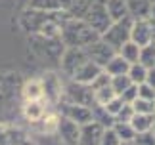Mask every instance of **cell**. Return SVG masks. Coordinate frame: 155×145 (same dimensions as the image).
<instances>
[{"label":"cell","mask_w":155,"mask_h":145,"mask_svg":"<svg viewBox=\"0 0 155 145\" xmlns=\"http://www.w3.org/2000/svg\"><path fill=\"white\" fill-rule=\"evenodd\" d=\"M69 14L65 10H38L31 8L21 11L19 15V27L29 34H48V36H59L61 25L69 19Z\"/></svg>","instance_id":"cell-1"},{"label":"cell","mask_w":155,"mask_h":145,"mask_svg":"<svg viewBox=\"0 0 155 145\" xmlns=\"http://www.w3.org/2000/svg\"><path fill=\"white\" fill-rule=\"evenodd\" d=\"M59 38L67 48H86L94 40L100 38V34L82 19V17H69L61 25Z\"/></svg>","instance_id":"cell-2"},{"label":"cell","mask_w":155,"mask_h":145,"mask_svg":"<svg viewBox=\"0 0 155 145\" xmlns=\"http://www.w3.org/2000/svg\"><path fill=\"white\" fill-rule=\"evenodd\" d=\"M29 46L37 57L52 63H59L65 48H67L59 36H48V34H29Z\"/></svg>","instance_id":"cell-3"},{"label":"cell","mask_w":155,"mask_h":145,"mask_svg":"<svg viewBox=\"0 0 155 145\" xmlns=\"http://www.w3.org/2000/svg\"><path fill=\"white\" fill-rule=\"evenodd\" d=\"M61 99L69 101V103H79V105H86L92 107L94 101V90L90 84L79 82V80H71L67 84H63V92H61Z\"/></svg>","instance_id":"cell-4"},{"label":"cell","mask_w":155,"mask_h":145,"mask_svg":"<svg viewBox=\"0 0 155 145\" xmlns=\"http://www.w3.org/2000/svg\"><path fill=\"white\" fill-rule=\"evenodd\" d=\"M130 27H132V17H124V19H119V21H113L109 29L102 34V38L109 44L115 52H119L124 42L130 40Z\"/></svg>","instance_id":"cell-5"},{"label":"cell","mask_w":155,"mask_h":145,"mask_svg":"<svg viewBox=\"0 0 155 145\" xmlns=\"http://www.w3.org/2000/svg\"><path fill=\"white\" fill-rule=\"evenodd\" d=\"M82 19H84L100 36H102V34L107 31V29H109V25L113 23L109 11H107L105 0H96V2L92 4V8L86 11V15L82 17Z\"/></svg>","instance_id":"cell-6"},{"label":"cell","mask_w":155,"mask_h":145,"mask_svg":"<svg viewBox=\"0 0 155 145\" xmlns=\"http://www.w3.org/2000/svg\"><path fill=\"white\" fill-rule=\"evenodd\" d=\"M86 61H88V56H86L84 48H65L63 56L59 59V65H61V71L65 75L73 78L75 72L79 71Z\"/></svg>","instance_id":"cell-7"},{"label":"cell","mask_w":155,"mask_h":145,"mask_svg":"<svg viewBox=\"0 0 155 145\" xmlns=\"http://www.w3.org/2000/svg\"><path fill=\"white\" fill-rule=\"evenodd\" d=\"M58 111L61 117H67L71 120H75L77 124H86L92 120V107H86V105H79V103H69V101H63L59 99L58 101Z\"/></svg>","instance_id":"cell-8"},{"label":"cell","mask_w":155,"mask_h":145,"mask_svg":"<svg viewBox=\"0 0 155 145\" xmlns=\"http://www.w3.org/2000/svg\"><path fill=\"white\" fill-rule=\"evenodd\" d=\"M56 134L59 136L63 145H79L81 137V124H77L75 120L59 114L56 120Z\"/></svg>","instance_id":"cell-9"},{"label":"cell","mask_w":155,"mask_h":145,"mask_svg":"<svg viewBox=\"0 0 155 145\" xmlns=\"http://www.w3.org/2000/svg\"><path fill=\"white\" fill-rule=\"evenodd\" d=\"M40 86H42V98L48 101V103L56 105L59 99H61V92H63V84L59 80V76L56 72H44V76L40 78Z\"/></svg>","instance_id":"cell-10"},{"label":"cell","mask_w":155,"mask_h":145,"mask_svg":"<svg viewBox=\"0 0 155 145\" xmlns=\"http://www.w3.org/2000/svg\"><path fill=\"white\" fill-rule=\"evenodd\" d=\"M84 52H86L88 59H90V61H94V63H98L100 67H105V63L117 53V52L102 38V36H100L98 40H94L92 44H88V46L84 48Z\"/></svg>","instance_id":"cell-11"},{"label":"cell","mask_w":155,"mask_h":145,"mask_svg":"<svg viewBox=\"0 0 155 145\" xmlns=\"http://www.w3.org/2000/svg\"><path fill=\"white\" fill-rule=\"evenodd\" d=\"M130 40L136 42L140 48L153 42L151 27L147 19H132V27H130Z\"/></svg>","instance_id":"cell-12"},{"label":"cell","mask_w":155,"mask_h":145,"mask_svg":"<svg viewBox=\"0 0 155 145\" xmlns=\"http://www.w3.org/2000/svg\"><path fill=\"white\" fill-rule=\"evenodd\" d=\"M104 126L98 124L96 120L81 126V137H79V145H100L102 141V134H104Z\"/></svg>","instance_id":"cell-13"},{"label":"cell","mask_w":155,"mask_h":145,"mask_svg":"<svg viewBox=\"0 0 155 145\" xmlns=\"http://www.w3.org/2000/svg\"><path fill=\"white\" fill-rule=\"evenodd\" d=\"M104 71V67H100L98 63H94V61H90V59H88V61L82 65V67L79 69L75 72V76H73V80H79V82H84V84H90L94 78H96L100 72Z\"/></svg>","instance_id":"cell-14"},{"label":"cell","mask_w":155,"mask_h":145,"mask_svg":"<svg viewBox=\"0 0 155 145\" xmlns=\"http://www.w3.org/2000/svg\"><path fill=\"white\" fill-rule=\"evenodd\" d=\"M128 15L132 19H147L151 10V0H127Z\"/></svg>","instance_id":"cell-15"},{"label":"cell","mask_w":155,"mask_h":145,"mask_svg":"<svg viewBox=\"0 0 155 145\" xmlns=\"http://www.w3.org/2000/svg\"><path fill=\"white\" fill-rule=\"evenodd\" d=\"M128 67H130V63L124 59L121 53H115L109 61L105 63V67L104 71L107 72V75H111V76H115V75H127L128 72Z\"/></svg>","instance_id":"cell-16"},{"label":"cell","mask_w":155,"mask_h":145,"mask_svg":"<svg viewBox=\"0 0 155 145\" xmlns=\"http://www.w3.org/2000/svg\"><path fill=\"white\" fill-rule=\"evenodd\" d=\"M105 6H107V11H109V15H111L113 21H119V19L128 17V4H127V0H105Z\"/></svg>","instance_id":"cell-17"},{"label":"cell","mask_w":155,"mask_h":145,"mask_svg":"<svg viewBox=\"0 0 155 145\" xmlns=\"http://www.w3.org/2000/svg\"><path fill=\"white\" fill-rule=\"evenodd\" d=\"M92 120H96L98 124H102L104 128H111L115 124V117L111 113H107V109L100 103H94L92 105Z\"/></svg>","instance_id":"cell-18"},{"label":"cell","mask_w":155,"mask_h":145,"mask_svg":"<svg viewBox=\"0 0 155 145\" xmlns=\"http://www.w3.org/2000/svg\"><path fill=\"white\" fill-rule=\"evenodd\" d=\"M23 113H25V117L29 120H33V122H38L40 118H44L46 114V109L42 105V101L40 99H33V101H27L25 107H23Z\"/></svg>","instance_id":"cell-19"},{"label":"cell","mask_w":155,"mask_h":145,"mask_svg":"<svg viewBox=\"0 0 155 145\" xmlns=\"http://www.w3.org/2000/svg\"><path fill=\"white\" fill-rule=\"evenodd\" d=\"M94 2H96V0H71L65 11H67L71 17H84L86 11L92 8Z\"/></svg>","instance_id":"cell-20"},{"label":"cell","mask_w":155,"mask_h":145,"mask_svg":"<svg viewBox=\"0 0 155 145\" xmlns=\"http://www.w3.org/2000/svg\"><path fill=\"white\" fill-rule=\"evenodd\" d=\"M130 124H132V128L136 130V134H138V132H147V130H151V126H153V114L134 113V117L130 118Z\"/></svg>","instance_id":"cell-21"},{"label":"cell","mask_w":155,"mask_h":145,"mask_svg":"<svg viewBox=\"0 0 155 145\" xmlns=\"http://www.w3.org/2000/svg\"><path fill=\"white\" fill-rule=\"evenodd\" d=\"M117 53H121L128 63H138V59H140V46L136 44V42L128 40V42H124V44L119 48Z\"/></svg>","instance_id":"cell-22"},{"label":"cell","mask_w":155,"mask_h":145,"mask_svg":"<svg viewBox=\"0 0 155 145\" xmlns=\"http://www.w3.org/2000/svg\"><path fill=\"white\" fill-rule=\"evenodd\" d=\"M138 63H142L147 69L155 67V40L140 48V59H138Z\"/></svg>","instance_id":"cell-23"},{"label":"cell","mask_w":155,"mask_h":145,"mask_svg":"<svg viewBox=\"0 0 155 145\" xmlns=\"http://www.w3.org/2000/svg\"><path fill=\"white\" fill-rule=\"evenodd\" d=\"M111 128L115 130V134L119 136V140H121V141H132L134 136H136V130L132 128V124H130V122H115Z\"/></svg>","instance_id":"cell-24"},{"label":"cell","mask_w":155,"mask_h":145,"mask_svg":"<svg viewBox=\"0 0 155 145\" xmlns=\"http://www.w3.org/2000/svg\"><path fill=\"white\" fill-rule=\"evenodd\" d=\"M23 98L27 101L33 99H42V86H40V80H31L23 86Z\"/></svg>","instance_id":"cell-25"},{"label":"cell","mask_w":155,"mask_h":145,"mask_svg":"<svg viewBox=\"0 0 155 145\" xmlns=\"http://www.w3.org/2000/svg\"><path fill=\"white\" fill-rule=\"evenodd\" d=\"M128 78L132 80L134 84H142L146 82V76H147V67H144L142 63H130L128 67Z\"/></svg>","instance_id":"cell-26"},{"label":"cell","mask_w":155,"mask_h":145,"mask_svg":"<svg viewBox=\"0 0 155 145\" xmlns=\"http://www.w3.org/2000/svg\"><path fill=\"white\" fill-rule=\"evenodd\" d=\"M134 113H144V114H155V99H144V98H136L132 103Z\"/></svg>","instance_id":"cell-27"},{"label":"cell","mask_w":155,"mask_h":145,"mask_svg":"<svg viewBox=\"0 0 155 145\" xmlns=\"http://www.w3.org/2000/svg\"><path fill=\"white\" fill-rule=\"evenodd\" d=\"M130 84H134V82L128 78V75H115V76H111V88H113V92H115L117 95H121Z\"/></svg>","instance_id":"cell-28"},{"label":"cell","mask_w":155,"mask_h":145,"mask_svg":"<svg viewBox=\"0 0 155 145\" xmlns=\"http://www.w3.org/2000/svg\"><path fill=\"white\" fill-rule=\"evenodd\" d=\"M115 92H113V88H111V84H107V86H102V88H98V90H94V101L100 105H105L109 99L115 98Z\"/></svg>","instance_id":"cell-29"},{"label":"cell","mask_w":155,"mask_h":145,"mask_svg":"<svg viewBox=\"0 0 155 145\" xmlns=\"http://www.w3.org/2000/svg\"><path fill=\"white\" fill-rule=\"evenodd\" d=\"M136 145H155V134L151 130H147V132H138V134L134 136V140H132Z\"/></svg>","instance_id":"cell-30"},{"label":"cell","mask_w":155,"mask_h":145,"mask_svg":"<svg viewBox=\"0 0 155 145\" xmlns=\"http://www.w3.org/2000/svg\"><path fill=\"white\" fill-rule=\"evenodd\" d=\"M134 117V109L130 103H124L121 107V111L115 114V122H130V118Z\"/></svg>","instance_id":"cell-31"},{"label":"cell","mask_w":155,"mask_h":145,"mask_svg":"<svg viewBox=\"0 0 155 145\" xmlns=\"http://www.w3.org/2000/svg\"><path fill=\"white\" fill-rule=\"evenodd\" d=\"M119 143H121V140H119V136L115 134V130L105 128L104 134H102V141H100V145H119Z\"/></svg>","instance_id":"cell-32"},{"label":"cell","mask_w":155,"mask_h":145,"mask_svg":"<svg viewBox=\"0 0 155 145\" xmlns=\"http://www.w3.org/2000/svg\"><path fill=\"white\" fill-rule=\"evenodd\" d=\"M119 98H121L124 103H132V101L138 98V84H130V86L124 90V92L119 95Z\"/></svg>","instance_id":"cell-33"},{"label":"cell","mask_w":155,"mask_h":145,"mask_svg":"<svg viewBox=\"0 0 155 145\" xmlns=\"http://www.w3.org/2000/svg\"><path fill=\"white\" fill-rule=\"evenodd\" d=\"M107 84H111V75H107L105 71H102V72H100V75L90 82V86H92V90H98V88H102V86H107Z\"/></svg>","instance_id":"cell-34"},{"label":"cell","mask_w":155,"mask_h":145,"mask_svg":"<svg viewBox=\"0 0 155 145\" xmlns=\"http://www.w3.org/2000/svg\"><path fill=\"white\" fill-rule=\"evenodd\" d=\"M138 98H144V99H155V88L150 86L147 82L138 84Z\"/></svg>","instance_id":"cell-35"},{"label":"cell","mask_w":155,"mask_h":145,"mask_svg":"<svg viewBox=\"0 0 155 145\" xmlns=\"http://www.w3.org/2000/svg\"><path fill=\"white\" fill-rule=\"evenodd\" d=\"M123 105H124V101H123L121 98H119V95H115V98L109 99V101H107V103H105L104 107L107 109V113H111L113 117H115V114H117L119 111H121V107H123Z\"/></svg>","instance_id":"cell-36"},{"label":"cell","mask_w":155,"mask_h":145,"mask_svg":"<svg viewBox=\"0 0 155 145\" xmlns=\"http://www.w3.org/2000/svg\"><path fill=\"white\" fill-rule=\"evenodd\" d=\"M146 82L150 84V86H153V88H155V67L147 69V76H146Z\"/></svg>","instance_id":"cell-37"},{"label":"cell","mask_w":155,"mask_h":145,"mask_svg":"<svg viewBox=\"0 0 155 145\" xmlns=\"http://www.w3.org/2000/svg\"><path fill=\"white\" fill-rule=\"evenodd\" d=\"M0 145H8V136H6L4 126H0Z\"/></svg>","instance_id":"cell-38"},{"label":"cell","mask_w":155,"mask_h":145,"mask_svg":"<svg viewBox=\"0 0 155 145\" xmlns=\"http://www.w3.org/2000/svg\"><path fill=\"white\" fill-rule=\"evenodd\" d=\"M150 21V27H151V34H153V40H155V17H147Z\"/></svg>","instance_id":"cell-39"},{"label":"cell","mask_w":155,"mask_h":145,"mask_svg":"<svg viewBox=\"0 0 155 145\" xmlns=\"http://www.w3.org/2000/svg\"><path fill=\"white\" fill-rule=\"evenodd\" d=\"M150 17H155V0L151 2V10H150Z\"/></svg>","instance_id":"cell-40"},{"label":"cell","mask_w":155,"mask_h":145,"mask_svg":"<svg viewBox=\"0 0 155 145\" xmlns=\"http://www.w3.org/2000/svg\"><path fill=\"white\" fill-rule=\"evenodd\" d=\"M119 145H136V143H134V141H121Z\"/></svg>","instance_id":"cell-41"},{"label":"cell","mask_w":155,"mask_h":145,"mask_svg":"<svg viewBox=\"0 0 155 145\" xmlns=\"http://www.w3.org/2000/svg\"><path fill=\"white\" fill-rule=\"evenodd\" d=\"M151 132L155 134V114H153V126H151Z\"/></svg>","instance_id":"cell-42"}]
</instances>
